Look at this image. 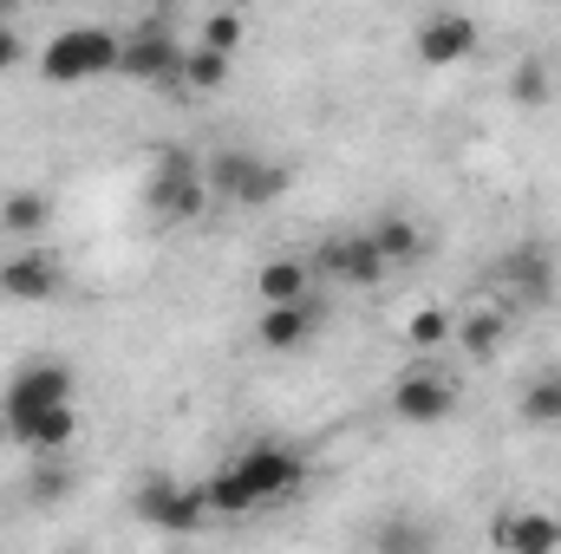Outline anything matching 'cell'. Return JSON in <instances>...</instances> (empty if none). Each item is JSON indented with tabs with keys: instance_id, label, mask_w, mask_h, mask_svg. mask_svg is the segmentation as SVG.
Listing matches in <instances>:
<instances>
[{
	"instance_id": "603a6c76",
	"label": "cell",
	"mask_w": 561,
	"mask_h": 554,
	"mask_svg": "<svg viewBox=\"0 0 561 554\" xmlns=\"http://www.w3.org/2000/svg\"><path fill=\"white\" fill-rule=\"evenodd\" d=\"M405 339H412L419 353H437V346H450V339H457V320H450L444 307H419V313L405 320Z\"/></svg>"
},
{
	"instance_id": "cb8c5ba5",
	"label": "cell",
	"mask_w": 561,
	"mask_h": 554,
	"mask_svg": "<svg viewBox=\"0 0 561 554\" xmlns=\"http://www.w3.org/2000/svg\"><path fill=\"white\" fill-rule=\"evenodd\" d=\"M523 424H561V379H542L523 392Z\"/></svg>"
},
{
	"instance_id": "30bf717a",
	"label": "cell",
	"mask_w": 561,
	"mask_h": 554,
	"mask_svg": "<svg viewBox=\"0 0 561 554\" xmlns=\"http://www.w3.org/2000/svg\"><path fill=\"white\" fill-rule=\"evenodd\" d=\"M7 437H13L26 457H66L72 437H79V405H46V412L7 417Z\"/></svg>"
},
{
	"instance_id": "8992f818",
	"label": "cell",
	"mask_w": 561,
	"mask_h": 554,
	"mask_svg": "<svg viewBox=\"0 0 561 554\" xmlns=\"http://www.w3.org/2000/svg\"><path fill=\"white\" fill-rule=\"evenodd\" d=\"M72 399H79L72 366H59V359H33V366H20V372L7 379L0 412L20 417V412H46V405H72Z\"/></svg>"
},
{
	"instance_id": "277c9868",
	"label": "cell",
	"mask_w": 561,
	"mask_h": 554,
	"mask_svg": "<svg viewBox=\"0 0 561 554\" xmlns=\"http://www.w3.org/2000/svg\"><path fill=\"white\" fill-rule=\"evenodd\" d=\"M183 53L170 26H138L125 33V53H118V79H138V85H157V92H176L183 85Z\"/></svg>"
},
{
	"instance_id": "44dd1931",
	"label": "cell",
	"mask_w": 561,
	"mask_h": 554,
	"mask_svg": "<svg viewBox=\"0 0 561 554\" xmlns=\"http://www.w3.org/2000/svg\"><path fill=\"white\" fill-rule=\"evenodd\" d=\"M229 59H236V53H216V46L196 39V46L183 53V85H190V92H222V85H229Z\"/></svg>"
},
{
	"instance_id": "e0dca14e",
	"label": "cell",
	"mask_w": 561,
	"mask_h": 554,
	"mask_svg": "<svg viewBox=\"0 0 561 554\" xmlns=\"http://www.w3.org/2000/svg\"><path fill=\"white\" fill-rule=\"evenodd\" d=\"M503 339H510V320H503L496 307H477L470 320H457V339H450V346H463L470 359H496Z\"/></svg>"
},
{
	"instance_id": "d6986e66",
	"label": "cell",
	"mask_w": 561,
	"mask_h": 554,
	"mask_svg": "<svg viewBox=\"0 0 561 554\" xmlns=\"http://www.w3.org/2000/svg\"><path fill=\"white\" fill-rule=\"evenodd\" d=\"M203 503H209V516H255L262 503H255V489H249V476L229 463V470H216L209 483H203Z\"/></svg>"
},
{
	"instance_id": "6da1fadb",
	"label": "cell",
	"mask_w": 561,
	"mask_h": 554,
	"mask_svg": "<svg viewBox=\"0 0 561 554\" xmlns=\"http://www.w3.org/2000/svg\"><path fill=\"white\" fill-rule=\"evenodd\" d=\"M118 53H125V33L118 26H99V20L59 26L46 39V53H39V79L59 85V92L92 85V79H118Z\"/></svg>"
},
{
	"instance_id": "9a60e30c",
	"label": "cell",
	"mask_w": 561,
	"mask_h": 554,
	"mask_svg": "<svg viewBox=\"0 0 561 554\" xmlns=\"http://www.w3.org/2000/svg\"><path fill=\"white\" fill-rule=\"evenodd\" d=\"M496 549L503 554H549V549H561V522L542 516V509H516V516L496 522Z\"/></svg>"
},
{
	"instance_id": "9c48e42d",
	"label": "cell",
	"mask_w": 561,
	"mask_h": 554,
	"mask_svg": "<svg viewBox=\"0 0 561 554\" xmlns=\"http://www.w3.org/2000/svg\"><path fill=\"white\" fill-rule=\"evenodd\" d=\"M392 412L405 417V424H444V417L457 412V379H444L437 366L405 372V379L392 385Z\"/></svg>"
},
{
	"instance_id": "83f0119b",
	"label": "cell",
	"mask_w": 561,
	"mask_h": 554,
	"mask_svg": "<svg viewBox=\"0 0 561 554\" xmlns=\"http://www.w3.org/2000/svg\"><path fill=\"white\" fill-rule=\"evenodd\" d=\"M20 7H26V0H0V26H7V20H20Z\"/></svg>"
},
{
	"instance_id": "484cf974",
	"label": "cell",
	"mask_w": 561,
	"mask_h": 554,
	"mask_svg": "<svg viewBox=\"0 0 561 554\" xmlns=\"http://www.w3.org/2000/svg\"><path fill=\"white\" fill-rule=\"evenodd\" d=\"M59 496H72V470H66L59 457H39V476H33V503H59Z\"/></svg>"
},
{
	"instance_id": "7c38bea8",
	"label": "cell",
	"mask_w": 561,
	"mask_h": 554,
	"mask_svg": "<svg viewBox=\"0 0 561 554\" xmlns=\"http://www.w3.org/2000/svg\"><path fill=\"white\" fill-rule=\"evenodd\" d=\"M59 262L46 249H20L7 268H0V300H20V307H46L59 293Z\"/></svg>"
},
{
	"instance_id": "ffe728a7",
	"label": "cell",
	"mask_w": 561,
	"mask_h": 554,
	"mask_svg": "<svg viewBox=\"0 0 561 554\" xmlns=\"http://www.w3.org/2000/svg\"><path fill=\"white\" fill-rule=\"evenodd\" d=\"M373 242H379V255H386L392 268L424 255V229L412 222V216H386V222H373Z\"/></svg>"
},
{
	"instance_id": "4316f807",
	"label": "cell",
	"mask_w": 561,
	"mask_h": 554,
	"mask_svg": "<svg viewBox=\"0 0 561 554\" xmlns=\"http://www.w3.org/2000/svg\"><path fill=\"white\" fill-rule=\"evenodd\" d=\"M20 59H26V39H20V20H7L0 26V79L20 72Z\"/></svg>"
},
{
	"instance_id": "2e32d148",
	"label": "cell",
	"mask_w": 561,
	"mask_h": 554,
	"mask_svg": "<svg viewBox=\"0 0 561 554\" xmlns=\"http://www.w3.org/2000/svg\"><path fill=\"white\" fill-rule=\"evenodd\" d=\"M46 222H53V203H46V189H13V196H0V229H7V235L33 242Z\"/></svg>"
},
{
	"instance_id": "ac0fdd59",
	"label": "cell",
	"mask_w": 561,
	"mask_h": 554,
	"mask_svg": "<svg viewBox=\"0 0 561 554\" xmlns=\"http://www.w3.org/2000/svg\"><path fill=\"white\" fill-rule=\"evenodd\" d=\"M255 293H262V307H275V300H307L313 293V268L307 262H262V275H255Z\"/></svg>"
},
{
	"instance_id": "7a4b0ae2",
	"label": "cell",
	"mask_w": 561,
	"mask_h": 554,
	"mask_svg": "<svg viewBox=\"0 0 561 554\" xmlns=\"http://www.w3.org/2000/svg\"><path fill=\"white\" fill-rule=\"evenodd\" d=\"M209 203H216V196H209V176H203V163H196L190 150H163V157L150 163V176H144V209H150L157 222L183 229V222H196Z\"/></svg>"
},
{
	"instance_id": "5bb4252c",
	"label": "cell",
	"mask_w": 561,
	"mask_h": 554,
	"mask_svg": "<svg viewBox=\"0 0 561 554\" xmlns=\"http://www.w3.org/2000/svg\"><path fill=\"white\" fill-rule=\"evenodd\" d=\"M496 275L516 287V300H523V307H542V300H556V262H549L536 242H529V249H510Z\"/></svg>"
},
{
	"instance_id": "5b68a950",
	"label": "cell",
	"mask_w": 561,
	"mask_h": 554,
	"mask_svg": "<svg viewBox=\"0 0 561 554\" xmlns=\"http://www.w3.org/2000/svg\"><path fill=\"white\" fill-rule=\"evenodd\" d=\"M236 470L249 476V489H255L262 509H268V503H294V496L307 489V457H300L294 443H249V450L236 457Z\"/></svg>"
},
{
	"instance_id": "52a82bcc",
	"label": "cell",
	"mask_w": 561,
	"mask_h": 554,
	"mask_svg": "<svg viewBox=\"0 0 561 554\" xmlns=\"http://www.w3.org/2000/svg\"><path fill=\"white\" fill-rule=\"evenodd\" d=\"M477 39H483V33H477V20H470L463 7H437V13H424L419 33H412L419 59L424 66H437V72H444V66H463V59L477 53Z\"/></svg>"
},
{
	"instance_id": "8fae6325",
	"label": "cell",
	"mask_w": 561,
	"mask_h": 554,
	"mask_svg": "<svg viewBox=\"0 0 561 554\" xmlns=\"http://www.w3.org/2000/svg\"><path fill=\"white\" fill-rule=\"evenodd\" d=\"M138 516L150 522V529L190 535V529H203L209 503H203V489H176V483H144V489H138Z\"/></svg>"
},
{
	"instance_id": "4fadbf2b",
	"label": "cell",
	"mask_w": 561,
	"mask_h": 554,
	"mask_svg": "<svg viewBox=\"0 0 561 554\" xmlns=\"http://www.w3.org/2000/svg\"><path fill=\"white\" fill-rule=\"evenodd\" d=\"M313 326H320V307L313 300H275V307H262L255 339H262V353H300L313 339Z\"/></svg>"
},
{
	"instance_id": "f1b7e54d",
	"label": "cell",
	"mask_w": 561,
	"mask_h": 554,
	"mask_svg": "<svg viewBox=\"0 0 561 554\" xmlns=\"http://www.w3.org/2000/svg\"><path fill=\"white\" fill-rule=\"evenodd\" d=\"M150 7H176V0H150Z\"/></svg>"
},
{
	"instance_id": "ba28073f",
	"label": "cell",
	"mask_w": 561,
	"mask_h": 554,
	"mask_svg": "<svg viewBox=\"0 0 561 554\" xmlns=\"http://www.w3.org/2000/svg\"><path fill=\"white\" fill-rule=\"evenodd\" d=\"M313 268L333 280H353V287H379L386 280V255H379V242H373V229L366 235H327L320 249H313Z\"/></svg>"
},
{
	"instance_id": "d4e9b609",
	"label": "cell",
	"mask_w": 561,
	"mask_h": 554,
	"mask_svg": "<svg viewBox=\"0 0 561 554\" xmlns=\"http://www.w3.org/2000/svg\"><path fill=\"white\" fill-rule=\"evenodd\" d=\"M242 33H249V20H242V13H209L196 39H203V46H216V53H236V46H242Z\"/></svg>"
},
{
	"instance_id": "7402d4cb",
	"label": "cell",
	"mask_w": 561,
	"mask_h": 554,
	"mask_svg": "<svg viewBox=\"0 0 561 554\" xmlns=\"http://www.w3.org/2000/svg\"><path fill=\"white\" fill-rule=\"evenodd\" d=\"M510 99H516V105H549V99H556V72H549L542 59H516V72H510Z\"/></svg>"
},
{
	"instance_id": "3957f363",
	"label": "cell",
	"mask_w": 561,
	"mask_h": 554,
	"mask_svg": "<svg viewBox=\"0 0 561 554\" xmlns=\"http://www.w3.org/2000/svg\"><path fill=\"white\" fill-rule=\"evenodd\" d=\"M203 176H209V196H216V203H236V209H268L280 189L294 183L287 163H268V157H255V150H242V143L216 150V157L203 163Z\"/></svg>"
}]
</instances>
